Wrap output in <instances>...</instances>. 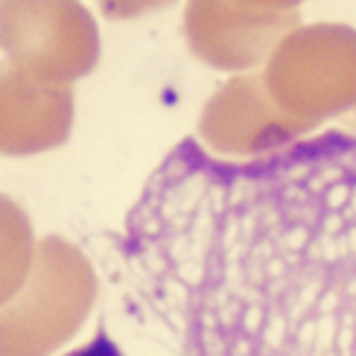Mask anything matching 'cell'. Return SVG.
I'll return each mask as SVG.
<instances>
[{
    "mask_svg": "<svg viewBox=\"0 0 356 356\" xmlns=\"http://www.w3.org/2000/svg\"><path fill=\"white\" fill-rule=\"evenodd\" d=\"M111 266L175 356H356V135L243 161L184 138L131 202Z\"/></svg>",
    "mask_w": 356,
    "mask_h": 356,
    "instance_id": "1",
    "label": "cell"
},
{
    "mask_svg": "<svg viewBox=\"0 0 356 356\" xmlns=\"http://www.w3.org/2000/svg\"><path fill=\"white\" fill-rule=\"evenodd\" d=\"M65 356H123V350H120V345H117L114 339L106 333V327H99L91 342H85V345H79V348L67 350Z\"/></svg>",
    "mask_w": 356,
    "mask_h": 356,
    "instance_id": "2",
    "label": "cell"
}]
</instances>
